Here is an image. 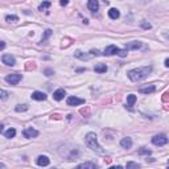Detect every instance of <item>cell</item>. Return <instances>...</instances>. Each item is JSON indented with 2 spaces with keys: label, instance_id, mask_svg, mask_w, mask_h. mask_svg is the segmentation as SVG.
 Returning <instances> with one entry per match:
<instances>
[{
  "label": "cell",
  "instance_id": "cell-14",
  "mask_svg": "<svg viewBox=\"0 0 169 169\" xmlns=\"http://www.w3.org/2000/svg\"><path fill=\"white\" fill-rule=\"evenodd\" d=\"M109 16H110V19H112V20L119 19V16H120L119 9H116V8H111V9L109 11Z\"/></svg>",
  "mask_w": 169,
  "mask_h": 169
},
{
  "label": "cell",
  "instance_id": "cell-18",
  "mask_svg": "<svg viewBox=\"0 0 169 169\" xmlns=\"http://www.w3.org/2000/svg\"><path fill=\"white\" fill-rule=\"evenodd\" d=\"M140 46H141V42L140 41H132V42H129V44L125 45V49H139Z\"/></svg>",
  "mask_w": 169,
  "mask_h": 169
},
{
  "label": "cell",
  "instance_id": "cell-23",
  "mask_svg": "<svg viewBox=\"0 0 169 169\" xmlns=\"http://www.w3.org/2000/svg\"><path fill=\"white\" fill-rule=\"evenodd\" d=\"M15 110L17 111V112H21V111H27L28 110V106L27 105H17L15 107Z\"/></svg>",
  "mask_w": 169,
  "mask_h": 169
},
{
  "label": "cell",
  "instance_id": "cell-1",
  "mask_svg": "<svg viewBox=\"0 0 169 169\" xmlns=\"http://www.w3.org/2000/svg\"><path fill=\"white\" fill-rule=\"evenodd\" d=\"M152 71V66H143V67H138V69H132L128 71V78L132 82H139L141 80L147 78Z\"/></svg>",
  "mask_w": 169,
  "mask_h": 169
},
{
  "label": "cell",
  "instance_id": "cell-19",
  "mask_svg": "<svg viewBox=\"0 0 169 169\" xmlns=\"http://www.w3.org/2000/svg\"><path fill=\"white\" fill-rule=\"evenodd\" d=\"M94 70L96 71V73H106V71H107V66L105 63H99V65H96V66L94 67Z\"/></svg>",
  "mask_w": 169,
  "mask_h": 169
},
{
  "label": "cell",
  "instance_id": "cell-33",
  "mask_svg": "<svg viewBox=\"0 0 169 169\" xmlns=\"http://www.w3.org/2000/svg\"><path fill=\"white\" fill-rule=\"evenodd\" d=\"M168 99H169V91H167L164 94V100H168Z\"/></svg>",
  "mask_w": 169,
  "mask_h": 169
},
{
  "label": "cell",
  "instance_id": "cell-21",
  "mask_svg": "<svg viewBox=\"0 0 169 169\" xmlns=\"http://www.w3.org/2000/svg\"><path fill=\"white\" fill-rule=\"evenodd\" d=\"M5 20L8 23H16V21H19V17L15 15H8V16H5Z\"/></svg>",
  "mask_w": 169,
  "mask_h": 169
},
{
  "label": "cell",
  "instance_id": "cell-20",
  "mask_svg": "<svg viewBox=\"0 0 169 169\" xmlns=\"http://www.w3.org/2000/svg\"><path fill=\"white\" fill-rule=\"evenodd\" d=\"M78 168H87V169H95L96 168V164L94 163H83V164H80Z\"/></svg>",
  "mask_w": 169,
  "mask_h": 169
},
{
  "label": "cell",
  "instance_id": "cell-12",
  "mask_svg": "<svg viewBox=\"0 0 169 169\" xmlns=\"http://www.w3.org/2000/svg\"><path fill=\"white\" fill-rule=\"evenodd\" d=\"M48 96H46L45 93H42V91H34L33 94H32V99H34V100H45Z\"/></svg>",
  "mask_w": 169,
  "mask_h": 169
},
{
  "label": "cell",
  "instance_id": "cell-22",
  "mask_svg": "<svg viewBox=\"0 0 169 169\" xmlns=\"http://www.w3.org/2000/svg\"><path fill=\"white\" fill-rule=\"evenodd\" d=\"M50 5H52V4H50V2H44V3H42V4L40 5V7H38V9H40L41 11V12H42V11H45V9H48L49 8V7Z\"/></svg>",
  "mask_w": 169,
  "mask_h": 169
},
{
  "label": "cell",
  "instance_id": "cell-10",
  "mask_svg": "<svg viewBox=\"0 0 169 169\" xmlns=\"http://www.w3.org/2000/svg\"><path fill=\"white\" fill-rule=\"evenodd\" d=\"M120 145H122V148L129 149L132 147V139L131 138H123L120 140Z\"/></svg>",
  "mask_w": 169,
  "mask_h": 169
},
{
  "label": "cell",
  "instance_id": "cell-35",
  "mask_svg": "<svg viewBox=\"0 0 169 169\" xmlns=\"http://www.w3.org/2000/svg\"><path fill=\"white\" fill-rule=\"evenodd\" d=\"M0 48H2V50L5 48V44H4V42H2V45H0Z\"/></svg>",
  "mask_w": 169,
  "mask_h": 169
},
{
  "label": "cell",
  "instance_id": "cell-8",
  "mask_svg": "<svg viewBox=\"0 0 169 169\" xmlns=\"http://www.w3.org/2000/svg\"><path fill=\"white\" fill-rule=\"evenodd\" d=\"M2 61H3V63H5V65H7V66H13V65L16 63L15 57L11 56V54H3Z\"/></svg>",
  "mask_w": 169,
  "mask_h": 169
},
{
  "label": "cell",
  "instance_id": "cell-36",
  "mask_svg": "<svg viewBox=\"0 0 169 169\" xmlns=\"http://www.w3.org/2000/svg\"><path fill=\"white\" fill-rule=\"evenodd\" d=\"M168 167H169V161H168Z\"/></svg>",
  "mask_w": 169,
  "mask_h": 169
},
{
  "label": "cell",
  "instance_id": "cell-28",
  "mask_svg": "<svg viewBox=\"0 0 169 169\" xmlns=\"http://www.w3.org/2000/svg\"><path fill=\"white\" fill-rule=\"evenodd\" d=\"M141 27L144 28V29H151V24L147 23V21H141Z\"/></svg>",
  "mask_w": 169,
  "mask_h": 169
},
{
  "label": "cell",
  "instance_id": "cell-6",
  "mask_svg": "<svg viewBox=\"0 0 169 169\" xmlns=\"http://www.w3.org/2000/svg\"><path fill=\"white\" fill-rule=\"evenodd\" d=\"M23 135H24V138H27V139H33V138H37L38 136V131L34 129V128H32V127H28V128L24 129Z\"/></svg>",
  "mask_w": 169,
  "mask_h": 169
},
{
  "label": "cell",
  "instance_id": "cell-9",
  "mask_svg": "<svg viewBox=\"0 0 169 169\" xmlns=\"http://www.w3.org/2000/svg\"><path fill=\"white\" fill-rule=\"evenodd\" d=\"M87 7H89V9L91 11V12H96V11L99 9L98 0H89V2H87Z\"/></svg>",
  "mask_w": 169,
  "mask_h": 169
},
{
  "label": "cell",
  "instance_id": "cell-3",
  "mask_svg": "<svg viewBox=\"0 0 169 169\" xmlns=\"http://www.w3.org/2000/svg\"><path fill=\"white\" fill-rule=\"evenodd\" d=\"M103 54H105V56L118 54V56H120V57H125V56H127V49H125V50H120L118 46H115V45H109L105 49V53H103Z\"/></svg>",
  "mask_w": 169,
  "mask_h": 169
},
{
  "label": "cell",
  "instance_id": "cell-25",
  "mask_svg": "<svg viewBox=\"0 0 169 169\" xmlns=\"http://www.w3.org/2000/svg\"><path fill=\"white\" fill-rule=\"evenodd\" d=\"M75 57H78V58H81V60H89V56L82 54V52H80V50L75 52Z\"/></svg>",
  "mask_w": 169,
  "mask_h": 169
},
{
  "label": "cell",
  "instance_id": "cell-2",
  "mask_svg": "<svg viewBox=\"0 0 169 169\" xmlns=\"http://www.w3.org/2000/svg\"><path fill=\"white\" fill-rule=\"evenodd\" d=\"M85 141H86V145L89 147L91 151H94L96 153H105V151L102 149V147L98 144V138L94 132H89L85 138Z\"/></svg>",
  "mask_w": 169,
  "mask_h": 169
},
{
  "label": "cell",
  "instance_id": "cell-32",
  "mask_svg": "<svg viewBox=\"0 0 169 169\" xmlns=\"http://www.w3.org/2000/svg\"><path fill=\"white\" fill-rule=\"evenodd\" d=\"M60 4L61 5H67V0H60Z\"/></svg>",
  "mask_w": 169,
  "mask_h": 169
},
{
  "label": "cell",
  "instance_id": "cell-30",
  "mask_svg": "<svg viewBox=\"0 0 169 169\" xmlns=\"http://www.w3.org/2000/svg\"><path fill=\"white\" fill-rule=\"evenodd\" d=\"M52 74H54V71H53L52 69H46L45 70V75H48L49 77V75H52Z\"/></svg>",
  "mask_w": 169,
  "mask_h": 169
},
{
  "label": "cell",
  "instance_id": "cell-26",
  "mask_svg": "<svg viewBox=\"0 0 169 169\" xmlns=\"http://www.w3.org/2000/svg\"><path fill=\"white\" fill-rule=\"evenodd\" d=\"M125 167H127V168H140V165L138 163H127Z\"/></svg>",
  "mask_w": 169,
  "mask_h": 169
},
{
  "label": "cell",
  "instance_id": "cell-29",
  "mask_svg": "<svg viewBox=\"0 0 169 169\" xmlns=\"http://www.w3.org/2000/svg\"><path fill=\"white\" fill-rule=\"evenodd\" d=\"M0 94H2V99L3 100H5L7 98H8V93H7L5 90H2V93H0Z\"/></svg>",
  "mask_w": 169,
  "mask_h": 169
},
{
  "label": "cell",
  "instance_id": "cell-17",
  "mask_svg": "<svg viewBox=\"0 0 169 169\" xmlns=\"http://www.w3.org/2000/svg\"><path fill=\"white\" fill-rule=\"evenodd\" d=\"M3 135H4L7 139H12V138H15V135H16V129L9 128V129H7V131L3 132Z\"/></svg>",
  "mask_w": 169,
  "mask_h": 169
},
{
  "label": "cell",
  "instance_id": "cell-7",
  "mask_svg": "<svg viewBox=\"0 0 169 169\" xmlns=\"http://www.w3.org/2000/svg\"><path fill=\"white\" fill-rule=\"evenodd\" d=\"M66 103H67V106H80V105H83L85 103V99L77 98V96H69Z\"/></svg>",
  "mask_w": 169,
  "mask_h": 169
},
{
  "label": "cell",
  "instance_id": "cell-13",
  "mask_svg": "<svg viewBox=\"0 0 169 169\" xmlns=\"http://www.w3.org/2000/svg\"><path fill=\"white\" fill-rule=\"evenodd\" d=\"M49 159H48V156H38L37 157V165H40V167H46V165H49Z\"/></svg>",
  "mask_w": 169,
  "mask_h": 169
},
{
  "label": "cell",
  "instance_id": "cell-16",
  "mask_svg": "<svg viewBox=\"0 0 169 169\" xmlns=\"http://www.w3.org/2000/svg\"><path fill=\"white\" fill-rule=\"evenodd\" d=\"M135 102H136V95L129 94L127 96V107H128V109H132V106L135 105Z\"/></svg>",
  "mask_w": 169,
  "mask_h": 169
},
{
  "label": "cell",
  "instance_id": "cell-15",
  "mask_svg": "<svg viewBox=\"0 0 169 169\" xmlns=\"http://www.w3.org/2000/svg\"><path fill=\"white\" fill-rule=\"evenodd\" d=\"M154 90H156V87H154L153 85H151V86H147V87H141L139 90L141 94H151V93H153Z\"/></svg>",
  "mask_w": 169,
  "mask_h": 169
},
{
  "label": "cell",
  "instance_id": "cell-27",
  "mask_svg": "<svg viewBox=\"0 0 169 169\" xmlns=\"http://www.w3.org/2000/svg\"><path fill=\"white\" fill-rule=\"evenodd\" d=\"M50 34H52V31H50V29H48V31H45V37L42 38V40H41V42H45V41H46V38H48V37H49Z\"/></svg>",
  "mask_w": 169,
  "mask_h": 169
},
{
  "label": "cell",
  "instance_id": "cell-5",
  "mask_svg": "<svg viewBox=\"0 0 169 169\" xmlns=\"http://www.w3.org/2000/svg\"><path fill=\"white\" fill-rule=\"evenodd\" d=\"M152 143L154 145H159V147H163L168 143V138L165 136L164 134H160V135H156L152 138Z\"/></svg>",
  "mask_w": 169,
  "mask_h": 169
},
{
  "label": "cell",
  "instance_id": "cell-11",
  "mask_svg": "<svg viewBox=\"0 0 169 169\" xmlns=\"http://www.w3.org/2000/svg\"><path fill=\"white\" fill-rule=\"evenodd\" d=\"M65 95H66V91H65L63 89H58V90H56V91H54L53 98H54L56 100H62Z\"/></svg>",
  "mask_w": 169,
  "mask_h": 169
},
{
  "label": "cell",
  "instance_id": "cell-34",
  "mask_svg": "<svg viewBox=\"0 0 169 169\" xmlns=\"http://www.w3.org/2000/svg\"><path fill=\"white\" fill-rule=\"evenodd\" d=\"M165 66H167V67H169V58H167V60H165Z\"/></svg>",
  "mask_w": 169,
  "mask_h": 169
},
{
  "label": "cell",
  "instance_id": "cell-4",
  "mask_svg": "<svg viewBox=\"0 0 169 169\" xmlns=\"http://www.w3.org/2000/svg\"><path fill=\"white\" fill-rule=\"evenodd\" d=\"M21 80H23V74H19V73H13L5 77V82L9 85H17Z\"/></svg>",
  "mask_w": 169,
  "mask_h": 169
},
{
  "label": "cell",
  "instance_id": "cell-31",
  "mask_svg": "<svg viewBox=\"0 0 169 169\" xmlns=\"http://www.w3.org/2000/svg\"><path fill=\"white\" fill-rule=\"evenodd\" d=\"M90 53H91V54H94V56H99V52H98V50H95V49H93Z\"/></svg>",
  "mask_w": 169,
  "mask_h": 169
},
{
  "label": "cell",
  "instance_id": "cell-24",
  "mask_svg": "<svg viewBox=\"0 0 169 169\" xmlns=\"http://www.w3.org/2000/svg\"><path fill=\"white\" fill-rule=\"evenodd\" d=\"M138 153L139 154H147V156H148V154H151L152 152H151V149H148V148H140L138 151Z\"/></svg>",
  "mask_w": 169,
  "mask_h": 169
}]
</instances>
